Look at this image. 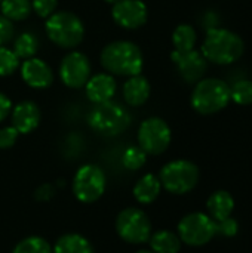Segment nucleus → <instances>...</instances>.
<instances>
[{
	"label": "nucleus",
	"mask_w": 252,
	"mask_h": 253,
	"mask_svg": "<svg viewBox=\"0 0 252 253\" xmlns=\"http://www.w3.org/2000/svg\"><path fill=\"white\" fill-rule=\"evenodd\" d=\"M245 50V43L242 37L227 28H212L206 31V37L202 44V55L206 61L229 65L236 62Z\"/></svg>",
	"instance_id": "f257e3e1"
},
{
	"label": "nucleus",
	"mask_w": 252,
	"mask_h": 253,
	"mask_svg": "<svg viewBox=\"0 0 252 253\" xmlns=\"http://www.w3.org/2000/svg\"><path fill=\"white\" fill-rule=\"evenodd\" d=\"M102 67L116 76H137L143 70V53L141 49L128 40H117L108 43L101 52Z\"/></svg>",
	"instance_id": "f03ea898"
},
{
	"label": "nucleus",
	"mask_w": 252,
	"mask_h": 253,
	"mask_svg": "<svg viewBox=\"0 0 252 253\" xmlns=\"http://www.w3.org/2000/svg\"><path fill=\"white\" fill-rule=\"evenodd\" d=\"M88 123L100 135L116 136L129 127L131 116L123 105L110 99L95 104L88 114Z\"/></svg>",
	"instance_id": "7ed1b4c3"
},
{
	"label": "nucleus",
	"mask_w": 252,
	"mask_h": 253,
	"mask_svg": "<svg viewBox=\"0 0 252 253\" xmlns=\"http://www.w3.org/2000/svg\"><path fill=\"white\" fill-rule=\"evenodd\" d=\"M230 102V86L220 79L209 77L196 83L192 93V107L203 116L215 114Z\"/></svg>",
	"instance_id": "20e7f679"
},
{
	"label": "nucleus",
	"mask_w": 252,
	"mask_h": 253,
	"mask_svg": "<svg viewBox=\"0 0 252 253\" xmlns=\"http://www.w3.org/2000/svg\"><path fill=\"white\" fill-rule=\"evenodd\" d=\"M46 34L52 43L62 49H71L83 40L85 28L80 18L71 12H53L46 21Z\"/></svg>",
	"instance_id": "39448f33"
},
{
	"label": "nucleus",
	"mask_w": 252,
	"mask_h": 253,
	"mask_svg": "<svg viewBox=\"0 0 252 253\" xmlns=\"http://www.w3.org/2000/svg\"><path fill=\"white\" fill-rule=\"evenodd\" d=\"M162 187L177 196L187 194L199 182V168L190 160H174L165 165L159 173Z\"/></svg>",
	"instance_id": "423d86ee"
},
{
	"label": "nucleus",
	"mask_w": 252,
	"mask_h": 253,
	"mask_svg": "<svg viewBox=\"0 0 252 253\" xmlns=\"http://www.w3.org/2000/svg\"><path fill=\"white\" fill-rule=\"evenodd\" d=\"M217 236V222L206 213L193 212L186 215L178 224V237L181 243L192 248L208 245Z\"/></svg>",
	"instance_id": "0eeeda50"
},
{
	"label": "nucleus",
	"mask_w": 252,
	"mask_h": 253,
	"mask_svg": "<svg viewBox=\"0 0 252 253\" xmlns=\"http://www.w3.org/2000/svg\"><path fill=\"white\" fill-rule=\"evenodd\" d=\"M116 231L122 240L131 245H143L151 236V222L144 211L138 208H126L117 215Z\"/></svg>",
	"instance_id": "6e6552de"
},
{
	"label": "nucleus",
	"mask_w": 252,
	"mask_h": 253,
	"mask_svg": "<svg viewBox=\"0 0 252 253\" xmlns=\"http://www.w3.org/2000/svg\"><path fill=\"white\" fill-rule=\"evenodd\" d=\"M107 178L101 168L97 165L82 166L73 179V193L82 203L97 202L105 191Z\"/></svg>",
	"instance_id": "1a4fd4ad"
},
{
	"label": "nucleus",
	"mask_w": 252,
	"mask_h": 253,
	"mask_svg": "<svg viewBox=\"0 0 252 253\" xmlns=\"http://www.w3.org/2000/svg\"><path fill=\"white\" fill-rule=\"evenodd\" d=\"M171 127L160 117H150L144 120L138 129V144L146 154L159 156L165 153L171 144Z\"/></svg>",
	"instance_id": "9d476101"
},
{
	"label": "nucleus",
	"mask_w": 252,
	"mask_h": 253,
	"mask_svg": "<svg viewBox=\"0 0 252 253\" xmlns=\"http://www.w3.org/2000/svg\"><path fill=\"white\" fill-rule=\"evenodd\" d=\"M91 76V62L82 52L68 53L59 65V77L62 83L71 89H79L86 84Z\"/></svg>",
	"instance_id": "9b49d317"
},
{
	"label": "nucleus",
	"mask_w": 252,
	"mask_h": 253,
	"mask_svg": "<svg viewBox=\"0 0 252 253\" xmlns=\"http://www.w3.org/2000/svg\"><path fill=\"white\" fill-rule=\"evenodd\" d=\"M171 58L177 65L180 76L187 83H198L199 80H202V77L206 73L208 61L202 55V52H198L195 49L187 52L174 50L171 53Z\"/></svg>",
	"instance_id": "f8f14e48"
},
{
	"label": "nucleus",
	"mask_w": 252,
	"mask_h": 253,
	"mask_svg": "<svg viewBox=\"0 0 252 253\" xmlns=\"http://www.w3.org/2000/svg\"><path fill=\"white\" fill-rule=\"evenodd\" d=\"M111 15L117 25L134 30L147 22L149 10L141 0H119L113 4Z\"/></svg>",
	"instance_id": "ddd939ff"
},
{
	"label": "nucleus",
	"mask_w": 252,
	"mask_h": 253,
	"mask_svg": "<svg viewBox=\"0 0 252 253\" xmlns=\"http://www.w3.org/2000/svg\"><path fill=\"white\" fill-rule=\"evenodd\" d=\"M21 77L22 80L34 89H45L49 87L53 82V74L50 67L39 59V58H28L21 65Z\"/></svg>",
	"instance_id": "4468645a"
},
{
	"label": "nucleus",
	"mask_w": 252,
	"mask_h": 253,
	"mask_svg": "<svg viewBox=\"0 0 252 253\" xmlns=\"http://www.w3.org/2000/svg\"><path fill=\"white\" fill-rule=\"evenodd\" d=\"M40 123V110L33 101H22L12 110V126L19 133L33 132Z\"/></svg>",
	"instance_id": "2eb2a0df"
},
{
	"label": "nucleus",
	"mask_w": 252,
	"mask_h": 253,
	"mask_svg": "<svg viewBox=\"0 0 252 253\" xmlns=\"http://www.w3.org/2000/svg\"><path fill=\"white\" fill-rule=\"evenodd\" d=\"M85 87H86V95L89 101H92L94 104H100V102L113 99L117 84H116V80L110 74L101 73V74L91 77L86 82Z\"/></svg>",
	"instance_id": "dca6fc26"
},
{
	"label": "nucleus",
	"mask_w": 252,
	"mask_h": 253,
	"mask_svg": "<svg viewBox=\"0 0 252 253\" xmlns=\"http://www.w3.org/2000/svg\"><path fill=\"white\" fill-rule=\"evenodd\" d=\"M150 83L146 77L137 74L129 77V80L123 84V98L128 105L140 107L150 96Z\"/></svg>",
	"instance_id": "f3484780"
},
{
	"label": "nucleus",
	"mask_w": 252,
	"mask_h": 253,
	"mask_svg": "<svg viewBox=\"0 0 252 253\" xmlns=\"http://www.w3.org/2000/svg\"><path fill=\"white\" fill-rule=\"evenodd\" d=\"M206 209L209 212V216L215 222L223 221V219L232 216V213H233V209H235L233 196L229 191L218 190L209 196V199L206 202Z\"/></svg>",
	"instance_id": "a211bd4d"
},
{
	"label": "nucleus",
	"mask_w": 252,
	"mask_h": 253,
	"mask_svg": "<svg viewBox=\"0 0 252 253\" xmlns=\"http://www.w3.org/2000/svg\"><path fill=\"white\" fill-rule=\"evenodd\" d=\"M162 190V184L159 181V176L153 173L144 175L134 187V197L141 205H150L153 203Z\"/></svg>",
	"instance_id": "6ab92c4d"
},
{
	"label": "nucleus",
	"mask_w": 252,
	"mask_h": 253,
	"mask_svg": "<svg viewBox=\"0 0 252 253\" xmlns=\"http://www.w3.org/2000/svg\"><path fill=\"white\" fill-rule=\"evenodd\" d=\"M52 251L53 253H94V248L83 236L70 233L61 236Z\"/></svg>",
	"instance_id": "aec40b11"
},
{
	"label": "nucleus",
	"mask_w": 252,
	"mask_h": 253,
	"mask_svg": "<svg viewBox=\"0 0 252 253\" xmlns=\"http://www.w3.org/2000/svg\"><path fill=\"white\" fill-rule=\"evenodd\" d=\"M149 242L153 253H178L181 249V240L178 234L169 230H160L151 234Z\"/></svg>",
	"instance_id": "412c9836"
},
{
	"label": "nucleus",
	"mask_w": 252,
	"mask_h": 253,
	"mask_svg": "<svg viewBox=\"0 0 252 253\" xmlns=\"http://www.w3.org/2000/svg\"><path fill=\"white\" fill-rule=\"evenodd\" d=\"M0 10L9 21H24L31 13V0H1Z\"/></svg>",
	"instance_id": "4be33fe9"
},
{
	"label": "nucleus",
	"mask_w": 252,
	"mask_h": 253,
	"mask_svg": "<svg viewBox=\"0 0 252 253\" xmlns=\"http://www.w3.org/2000/svg\"><path fill=\"white\" fill-rule=\"evenodd\" d=\"M198 36H196V30L189 25V24H180L172 34V43L175 50L178 52H187L195 49Z\"/></svg>",
	"instance_id": "5701e85b"
},
{
	"label": "nucleus",
	"mask_w": 252,
	"mask_h": 253,
	"mask_svg": "<svg viewBox=\"0 0 252 253\" xmlns=\"http://www.w3.org/2000/svg\"><path fill=\"white\" fill-rule=\"evenodd\" d=\"M39 49V40L33 33H22L13 42V52L19 59L33 58Z\"/></svg>",
	"instance_id": "b1692460"
},
{
	"label": "nucleus",
	"mask_w": 252,
	"mask_h": 253,
	"mask_svg": "<svg viewBox=\"0 0 252 253\" xmlns=\"http://www.w3.org/2000/svg\"><path fill=\"white\" fill-rule=\"evenodd\" d=\"M12 253H53V251L43 237L31 236L21 240Z\"/></svg>",
	"instance_id": "393cba45"
},
{
	"label": "nucleus",
	"mask_w": 252,
	"mask_h": 253,
	"mask_svg": "<svg viewBox=\"0 0 252 253\" xmlns=\"http://www.w3.org/2000/svg\"><path fill=\"white\" fill-rule=\"evenodd\" d=\"M146 162H147V154L140 145L126 148L122 156V163L128 170H138L146 165Z\"/></svg>",
	"instance_id": "a878e982"
},
{
	"label": "nucleus",
	"mask_w": 252,
	"mask_h": 253,
	"mask_svg": "<svg viewBox=\"0 0 252 253\" xmlns=\"http://www.w3.org/2000/svg\"><path fill=\"white\" fill-rule=\"evenodd\" d=\"M230 99L239 105L252 104V80H239L230 87Z\"/></svg>",
	"instance_id": "bb28decb"
},
{
	"label": "nucleus",
	"mask_w": 252,
	"mask_h": 253,
	"mask_svg": "<svg viewBox=\"0 0 252 253\" xmlns=\"http://www.w3.org/2000/svg\"><path fill=\"white\" fill-rule=\"evenodd\" d=\"M19 67V58L15 55L13 50L0 46V77L10 76Z\"/></svg>",
	"instance_id": "cd10ccee"
},
{
	"label": "nucleus",
	"mask_w": 252,
	"mask_h": 253,
	"mask_svg": "<svg viewBox=\"0 0 252 253\" xmlns=\"http://www.w3.org/2000/svg\"><path fill=\"white\" fill-rule=\"evenodd\" d=\"M58 0H31V9L42 18H49L56 9Z\"/></svg>",
	"instance_id": "c85d7f7f"
},
{
	"label": "nucleus",
	"mask_w": 252,
	"mask_h": 253,
	"mask_svg": "<svg viewBox=\"0 0 252 253\" xmlns=\"http://www.w3.org/2000/svg\"><path fill=\"white\" fill-rule=\"evenodd\" d=\"M238 231H239V224L232 216L217 222V234H220L223 237H235L238 234Z\"/></svg>",
	"instance_id": "c756f323"
},
{
	"label": "nucleus",
	"mask_w": 252,
	"mask_h": 253,
	"mask_svg": "<svg viewBox=\"0 0 252 253\" xmlns=\"http://www.w3.org/2000/svg\"><path fill=\"white\" fill-rule=\"evenodd\" d=\"M18 136H19V132L13 126H6L0 129V148L7 150L13 147L15 142L18 141Z\"/></svg>",
	"instance_id": "7c9ffc66"
},
{
	"label": "nucleus",
	"mask_w": 252,
	"mask_h": 253,
	"mask_svg": "<svg viewBox=\"0 0 252 253\" xmlns=\"http://www.w3.org/2000/svg\"><path fill=\"white\" fill-rule=\"evenodd\" d=\"M13 24L0 13V46L6 44L13 37Z\"/></svg>",
	"instance_id": "2f4dec72"
},
{
	"label": "nucleus",
	"mask_w": 252,
	"mask_h": 253,
	"mask_svg": "<svg viewBox=\"0 0 252 253\" xmlns=\"http://www.w3.org/2000/svg\"><path fill=\"white\" fill-rule=\"evenodd\" d=\"M55 196V188L50 184H43L36 190V199L37 200H49Z\"/></svg>",
	"instance_id": "473e14b6"
},
{
	"label": "nucleus",
	"mask_w": 252,
	"mask_h": 253,
	"mask_svg": "<svg viewBox=\"0 0 252 253\" xmlns=\"http://www.w3.org/2000/svg\"><path fill=\"white\" fill-rule=\"evenodd\" d=\"M12 111V102L10 99L0 92V122H3Z\"/></svg>",
	"instance_id": "72a5a7b5"
},
{
	"label": "nucleus",
	"mask_w": 252,
	"mask_h": 253,
	"mask_svg": "<svg viewBox=\"0 0 252 253\" xmlns=\"http://www.w3.org/2000/svg\"><path fill=\"white\" fill-rule=\"evenodd\" d=\"M107 3H110V4H114V3H117L119 0H105Z\"/></svg>",
	"instance_id": "f704fd0d"
},
{
	"label": "nucleus",
	"mask_w": 252,
	"mask_h": 253,
	"mask_svg": "<svg viewBox=\"0 0 252 253\" xmlns=\"http://www.w3.org/2000/svg\"><path fill=\"white\" fill-rule=\"evenodd\" d=\"M137 253H153L151 251H140V252H137Z\"/></svg>",
	"instance_id": "c9c22d12"
},
{
	"label": "nucleus",
	"mask_w": 252,
	"mask_h": 253,
	"mask_svg": "<svg viewBox=\"0 0 252 253\" xmlns=\"http://www.w3.org/2000/svg\"><path fill=\"white\" fill-rule=\"evenodd\" d=\"M0 1H1V0H0Z\"/></svg>",
	"instance_id": "e433bc0d"
}]
</instances>
